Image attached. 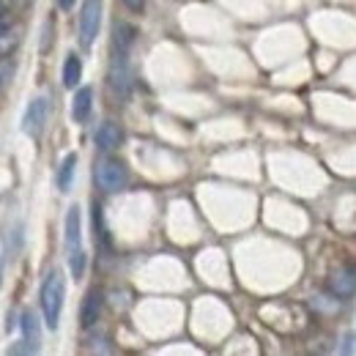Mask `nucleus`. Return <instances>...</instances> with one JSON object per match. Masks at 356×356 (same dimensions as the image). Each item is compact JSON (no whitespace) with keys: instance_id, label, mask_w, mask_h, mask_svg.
Wrapping results in <instances>:
<instances>
[{"instance_id":"1","label":"nucleus","mask_w":356,"mask_h":356,"mask_svg":"<svg viewBox=\"0 0 356 356\" xmlns=\"http://www.w3.org/2000/svg\"><path fill=\"white\" fill-rule=\"evenodd\" d=\"M63 299H66V280L58 268H52L42 282V293H39V302H42V312H44V323L49 329H58L60 323V312H63Z\"/></svg>"},{"instance_id":"2","label":"nucleus","mask_w":356,"mask_h":356,"mask_svg":"<svg viewBox=\"0 0 356 356\" xmlns=\"http://www.w3.org/2000/svg\"><path fill=\"white\" fill-rule=\"evenodd\" d=\"M93 181H96V186H99L102 192L113 195V192L127 189V184H129V170H127V165H124L121 159H113V156H110V159H102V162L96 165Z\"/></svg>"},{"instance_id":"3","label":"nucleus","mask_w":356,"mask_h":356,"mask_svg":"<svg viewBox=\"0 0 356 356\" xmlns=\"http://www.w3.org/2000/svg\"><path fill=\"white\" fill-rule=\"evenodd\" d=\"M102 8L104 3L102 0H86L83 8H80V44L93 47L96 36H99V28H102Z\"/></svg>"},{"instance_id":"4","label":"nucleus","mask_w":356,"mask_h":356,"mask_svg":"<svg viewBox=\"0 0 356 356\" xmlns=\"http://www.w3.org/2000/svg\"><path fill=\"white\" fill-rule=\"evenodd\" d=\"M47 115H49V99L39 96L33 99L28 107H25V115H22V132L28 137H42L47 127Z\"/></svg>"},{"instance_id":"5","label":"nucleus","mask_w":356,"mask_h":356,"mask_svg":"<svg viewBox=\"0 0 356 356\" xmlns=\"http://www.w3.org/2000/svg\"><path fill=\"white\" fill-rule=\"evenodd\" d=\"M110 88L118 99H129L132 93V72H129V60L121 52H113V63H110Z\"/></svg>"},{"instance_id":"6","label":"nucleus","mask_w":356,"mask_h":356,"mask_svg":"<svg viewBox=\"0 0 356 356\" xmlns=\"http://www.w3.org/2000/svg\"><path fill=\"white\" fill-rule=\"evenodd\" d=\"M326 288L337 299H351L356 293V266H337L329 274Z\"/></svg>"},{"instance_id":"7","label":"nucleus","mask_w":356,"mask_h":356,"mask_svg":"<svg viewBox=\"0 0 356 356\" xmlns=\"http://www.w3.org/2000/svg\"><path fill=\"white\" fill-rule=\"evenodd\" d=\"M121 143H124V132H121V127H118L115 121H104V124L96 129V148H99V151L113 154V151L121 148Z\"/></svg>"},{"instance_id":"8","label":"nucleus","mask_w":356,"mask_h":356,"mask_svg":"<svg viewBox=\"0 0 356 356\" xmlns=\"http://www.w3.org/2000/svg\"><path fill=\"white\" fill-rule=\"evenodd\" d=\"M102 310H104V296H102V291H88L86 299H83V307H80V326H83V329L96 326V321L102 318Z\"/></svg>"},{"instance_id":"9","label":"nucleus","mask_w":356,"mask_h":356,"mask_svg":"<svg viewBox=\"0 0 356 356\" xmlns=\"http://www.w3.org/2000/svg\"><path fill=\"white\" fill-rule=\"evenodd\" d=\"M80 241H83V214L80 206H72L66 214V250L69 252L80 250Z\"/></svg>"},{"instance_id":"10","label":"nucleus","mask_w":356,"mask_h":356,"mask_svg":"<svg viewBox=\"0 0 356 356\" xmlns=\"http://www.w3.org/2000/svg\"><path fill=\"white\" fill-rule=\"evenodd\" d=\"M90 107H93V88L90 86H83L74 93V102H72V118L77 124H86L90 118Z\"/></svg>"},{"instance_id":"11","label":"nucleus","mask_w":356,"mask_h":356,"mask_svg":"<svg viewBox=\"0 0 356 356\" xmlns=\"http://www.w3.org/2000/svg\"><path fill=\"white\" fill-rule=\"evenodd\" d=\"M134 36H137L134 25H129V22H115V28H113V52L129 55V49L134 44Z\"/></svg>"},{"instance_id":"12","label":"nucleus","mask_w":356,"mask_h":356,"mask_svg":"<svg viewBox=\"0 0 356 356\" xmlns=\"http://www.w3.org/2000/svg\"><path fill=\"white\" fill-rule=\"evenodd\" d=\"M19 44H22V25L14 22L11 28H6V31L0 33V60H3V58H11Z\"/></svg>"},{"instance_id":"13","label":"nucleus","mask_w":356,"mask_h":356,"mask_svg":"<svg viewBox=\"0 0 356 356\" xmlns=\"http://www.w3.org/2000/svg\"><path fill=\"white\" fill-rule=\"evenodd\" d=\"M74 170H77V154H66L60 168H58V176H55V184L60 192H69L72 189V181H74Z\"/></svg>"},{"instance_id":"14","label":"nucleus","mask_w":356,"mask_h":356,"mask_svg":"<svg viewBox=\"0 0 356 356\" xmlns=\"http://www.w3.org/2000/svg\"><path fill=\"white\" fill-rule=\"evenodd\" d=\"M80 80H83V60H80V55H66V63H63V86L66 88H77L80 86Z\"/></svg>"},{"instance_id":"15","label":"nucleus","mask_w":356,"mask_h":356,"mask_svg":"<svg viewBox=\"0 0 356 356\" xmlns=\"http://www.w3.org/2000/svg\"><path fill=\"white\" fill-rule=\"evenodd\" d=\"M22 332H25V340L31 343V346H36L39 348V343H42V326H39V318H36V312H22Z\"/></svg>"},{"instance_id":"16","label":"nucleus","mask_w":356,"mask_h":356,"mask_svg":"<svg viewBox=\"0 0 356 356\" xmlns=\"http://www.w3.org/2000/svg\"><path fill=\"white\" fill-rule=\"evenodd\" d=\"M93 230H96L99 247L110 250V233H107V227H104V214H102V206H99V203H93Z\"/></svg>"},{"instance_id":"17","label":"nucleus","mask_w":356,"mask_h":356,"mask_svg":"<svg viewBox=\"0 0 356 356\" xmlns=\"http://www.w3.org/2000/svg\"><path fill=\"white\" fill-rule=\"evenodd\" d=\"M86 264H88V255L83 252V247L74 250V252H69V271H72L74 280H83L86 277Z\"/></svg>"},{"instance_id":"18","label":"nucleus","mask_w":356,"mask_h":356,"mask_svg":"<svg viewBox=\"0 0 356 356\" xmlns=\"http://www.w3.org/2000/svg\"><path fill=\"white\" fill-rule=\"evenodd\" d=\"M36 351H39V348L31 346L28 340H25V346H11V348H8V354H36Z\"/></svg>"},{"instance_id":"19","label":"nucleus","mask_w":356,"mask_h":356,"mask_svg":"<svg viewBox=\"0 0 356 356\" xmlns=\"http://www.w3.org/2000/svg\"><path fill=\"white\" fill-rule=\"evenodd\" d=\"M52 22H47L44 25V39H42V52H49V42H52Z\"/></svg>"},{"instance_id":"20","label":"nucleus","mask_w":356,"mask_h":356,"mask_svg":"<svg viewBox=\"0 0 356 356\" xmlns=\"http://www.w3.org/2000/svg\"><path fill=\"white\" fill-rule=\"evenodd\" d=\"M121 3H124L129 11H143V8H145V0H121Z\"/></svg>"},{"instance_id":"21","label":"nucleus","mask_w":356,"mask_h":356,"mask_svg":"<svg viewBox=\"0 0 356 356\" xmlns=\"http://www.w3.org/2000/svg\"><path fill=\"white\" fill-rule=\"evenodd\" d=\"M14 25V17H8V14H0V33L6 31V28H11Z\"/></svg>"},{"instance_id":"22","label":"nucleus","mask_w":356,"mask_h":356,"mask_svg":"<svg viewBox=\"0 0 356 356\" xmlns=\"http://www.w3.org/2000/svg\"><path fill=\"white\" fill-rule=\"evenodd\" d=\"M3 266H6V241L0 236V280H3Z\"/></svg>"},{"instance_id":"23","label":"nucleus","mask_w":356,"mask_h":356,"mask_svg":"<svg viewBox=\"0 0 356 356\" xmlns=\"http://www.w3.org/2000/svg\"><path fill=\"white\" fill-rule=\"evenodd\" d=\"M58 8H63V11L74 8V0H58Z\"/></svg>"},{"instance_id":"24","label":"nucleus","mask_w":356,"mask_h":356,"mask_svg":"<svg viewBox=\"0 0 356 356\" xmlns=\"http://www.w3.org/2000/svg\"><path fill=\"white\" fill-rule=\"evenodd\" d=\"M11 6H14V0H0V14H8Z\"/></svg>"}]
</instances>
